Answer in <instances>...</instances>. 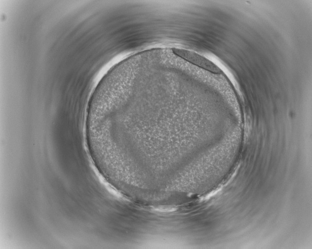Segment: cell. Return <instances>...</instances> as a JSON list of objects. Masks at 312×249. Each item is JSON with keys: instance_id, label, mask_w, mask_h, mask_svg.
<instances>
[{"instance_id": "cell-1", "label": "cell", "mask_w": 312, "mask_h": 249, "mask_svg": "<svg viewBox=\"0 0 312 249\" xmlns=\"http://www.w3.org/2000/svg\"><path fill=\"white\" fill-rule=\"evenodd\" d=\"M175 51L178 55L187 58L195 64L207 70L215 73H219L221 72L220 68L213 62L198 54L184 50L176 49Z\"/></svg>"}]
</instances>
